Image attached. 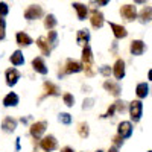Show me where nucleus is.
Here are the masks:
<instances>
[{
    "mask_svg": "<svg viewBox=\"0 0 152 152\" xmlns=\"http://www.w3.org/2000/svg\"><path fill=\"white\" fill-rule=\"evenodd\" d=\"M56 17L53 15V14H49V15H46V18H44V28L46 29H53L55 26H56Z\"/></svg>",
    "mask_w": 152,
    "mask_h": 152,
    "instance_id": "obj_26",
    "label": "nucleus"
},
{
    "mask_svg": "<svg viewBox=\"0 0 152 152\" xmlns=\"http://www.w3.org/2000/svg\"><path fill=\"white\" fill-rule=\"evenodd\" d=\"M5 76H6V84L9 87H14L18 82V79H20V72L17 69H8Z\"/></svg>",
    "mask_w": 152,
    "mask_h": 152,
    "instance_id": "obj_10",
    "label": "nucleus"
},
{
    "mask_svg": "<svg viewBox=\"0 0 152 152\" xmlns=\"http://www.w3.org/2000/svg\"><path fill=\"white\" fill-rule=\"evenodd\" d=\"M104 88L111 96H114V97H119L120 93H122V87H120V84L117 81H110V79L105 81L104 82Z\"/></svg>",
    "mask_w": 152,
    "mask_h": 152,
    "instance_id": "obj_5",
    "label": "nucleus"
},
{
    "mask_svg": "<svg viewBox=\"0 0 152 152\" xmlns=\"http://www.w3.org/2000/svg\"><path fill=\"white\" fill-rule=\"evenodd\" d=\"M93 102H94L93 99H85V100H84V105H82V108H84V110L91 108V107H93Z\"/></svg>",
    "mask_w": 152,
    "mask_h": 152,
    "instance_id": "obj_35",
    "label": "nucleus"
},
{
    "mask_svg": "<svg viewBox=\"0 0 152 152\" xmlns=\"http://www.w3.org/2000/svg\"><path fill=\"white\" fill-rule=\"evenodd\" d=\"M62 99H64V104H66L67 107H73V105H75V97H73V94L66 93L64 96H62Z\"/></svg>",
    "mask_w": 152,
    "mask_h": 152,
    "instance_id": "obj_30",
    "label": "nucleus"
},
{
    "mask_svg": "<svg viewBox=\"0 0 152 152\" xmlns=\"http://www.w3.org/2000/svg\"><path fill=\"white\" fill-rule=\"evenodd\" d=\"M3 105L5 107H17L18 105V96L15 93H9L3 99Z\"/></svg>",
    "mask_w": 152,
    "mask_h": 152,
    "instance_id": "obj_20",
    "label": "nucleus"
},
{
    "mask_svg": "<svg viewBox=\"0 0 152 152\" xmlns=\"http://www.w3.org/2000/svg\"><path fill=\"white\" fill-rule=\"evenodd\" d=\"M37 46L40 47V50H41V53L43 55H46V56H49L50 55V50H52V47L49 46V43H47V40L44 37H40L37 40Z\"/></svg>",
    "mask_w": 152,
    "mask_h": 152,
    "instance_id": "obj_17",
    "label": "nucleus"
},
{
    "mask_svg": "<svg viewBox=\"0 0 152 152\" xmlns=\"http://www.w3.org/2000/svg\"><path fill=\"white\" fill-rule=\"evenodd\" d=\"M114 113H116V107H114V104H113V105L108 108V111H107V114H105L104 117H113V114H114Z\"/></svg>",
    "mask_w": 152,
    "mask_h": 152,
    "instance_id": "obj_36",
    "label": "nucleus"
},
{
    "mask_svg": "<svg viewBox=\"0 0 152 152\" xmlns=\"http://www.w3.org/2000/svg\"><path fill=\"white\" fill-rule=\"evenodd\" d=\"M135 94H137V97L145 99V97L149 94V85H148L146 82L138 84V85H137V88H135Z\"/></svg>",
    "mask_w": 152,
    "mask_h": 152,
    "instance_id": "obj_21",
    "label": "nucleus"
},
{
    "mask_svg": "<svg viewBox=\"0 0 152 152\" xmlns=\"http://www.w3.org/2000/svg\"><path fill=\"white\" fill-rule=\"evenodd\" d=\"M73 8H75V11H76V14H78V18L79 20H85L87 18V14H88V8L85 6V5H82V3H73L72 5Z\"/></svg>",
    "mask_w": 152,
    "mask_h": 152,
    "instance_id": "obj_18",
    "label": "nucleus"
},
{
    "mask_svg": "<svg viewBox=\"0 0 152 152\" xmlns=\"http://www.w3.org/2000/svg\"><path fill=\"white\" fill-rule=\"evenodd\" d=\"M117 135H120L123 140L132 135V123L131 122H120L117 126Z\"/></svg>",
    "mask_w": 152,
    "mask_h": 152,
    "instance_id": "obj_6",
    "label": "nucleus"
},
{
    "mask_svg": "<svg viewBox=\"0 0 152 152\" xmlns=\"http://www.w3.org/2000/svg\"><path fill=\"white\" fill-rule=\"evenodd\" d=\"M9 12V8L5 2H0V17H6Z\"/></svg>",
    "mask_w": 152,
    "mask_h": 152,
    "instance_id": "obj_32",
    "label": "nucleus"
},
{
    "mask_svg": "<svg viewBox=\"0 0 152 152\" xmlns=\"http://www.w3.org/2000/svg\"><path fill=\"white\" fill-rule=\"evenodd\" d=\"M46 126H47L46 122H35V123H32V126H31V135L34 138H40L44 134V131H46Z\"/></svg>",
    "mask_w": 152,
    "mask_h": 152,
    "instance_id": "obj_9",
    "label": "nucleus"
},
{
    "mask_svg": "<svg viewBox=\"0 0 152 152\" xmlns=\"http://www.w3.org/2000/svg\"><path fill=\"white\" fill-rule=\"evenodd\" d=\"M78 132H79V135H81L82 138H87V137H88V134H90V129H88V125H87L85 122H81V123H79Z\"/></svg>",
    "mask_w": 152,
    "mask_h": 152,
    "instance_id": "obj_28",
    "label": "nucleus"
},
{
    "mask_svg": "<svg viewBox=\"0 0 152 152\" xmlns=\"http://www.w3.org/2000/svg\"><path fill=\"white\" fill-rule=\"evenodd\" d=\"M113 143H114V146H116V148H120L123 145V138L120 135H116V137L113 138Z\"/></svg>",
    "mask_w": 152,
    "mask_h": 152,
    "instance_id": "obj_34",
    "label": "nucleus"
},
{
    "mask_svg": "<svg viewBox=\"0 0 152 152\" xmlns=\"http://www.w3.org/2000/svg\"><path fill=\"white\" fill-rule=\"evenodd\" d=\"M96 3H97V5H100V6H104V5L110 3V0H96Z\"/></svg>",
    "mask_w": 152,
    "mask_h": 152,
    "instance_id": "obj_37",
    "label": "nucleus"
},
{
    "mask_svg": "<svg viewBox=\"0 0 152 152\" xmlns=\"http://www.w3.org/2000/svg\"><path fill=\"white\" fill-rule=\"evenodd\" d=\"M44 90H46V93L50 94V96H58L59 91H61L58 85H55L53 82H49V81L44 82Z\"/></svg>",
    "mask_w": 152,
    "mask_h": 152,
    "instance_id": "obj_23",
    "label": "nucleus"
},
{
    "mask_svg": "<svg viewBox=\"0 0 152 152\" xmlns=\"http://www.w3.org/2000/svg\"><path fill=\"white\" fill-rule=\"evenodd\" d=\"M17 43H18L20 46H31L34 41H32V38H31L28 34L18 32V34H17Z\"/></svg>",
    "mask_w": 152,
    "mask_h": 152,
    "instance_id": "obj_24",
    "label": "nucleus"
},
{
    "mask_svg": "<svg viewBox=\"0 0 152 152\" xmlns=\"http://www.w3.org/2000/svg\"><path fill=\"white\" fill-rule=\"evenodd\" d=\"M134 2H135L137 5H143V3H146V0H134Z\"/></svg>",
    "mask_w": 152,
    "mask_h": 152,
    "instance_id": "obj_41",
    "label": "nucleus"
},
{
    "mask_svg": "<svg viewBox=\"0 0 152 152\" xmlns=\"http://www.w3.org/2000/svg\"><path fill=\"white\" fill-rule=\"evenodd\" d=\"M9 59L12 62V66H21V64H24V55L21 53V50H15V52L11 55Z\"/></svg>",
    "mask_w": 152,
    "mask_h": 152,
    "instance_id": "obj_22",
    "label": "nucleus"
},
{
    "mask_svg": "<svg viewBox=\"0 0 152 152\" xmlns=\"http://www.w3.org/2000/svg\"><path fill=\"white\" fill-rule=\"evenodd\" d=\"M142 113H143V104L140 102V100H132V102L129 104V114H131V120L134 123L140 122Z\"/></svg>",
    "mask_w": 152,
    "mask_h": 152,
    "instance_id": "obj_2",
    "label": "nucleus"
},
{
    "mask_svg": "<svg viewBox=\"0 0 152 152\" xmlns=\"http://www.w3.org/2000/svg\"><path fill=\"white\" fill-rule=\"evenodd\" d=\"M151 18H152V9H151V6H145L140 12V21L142 23H149Z\"/></svg>",
    "mask_w": 152,
    "mask_h": 152,
    "instance_id": "obj_25",
    "label": "nucleus"
},
{
    "mask_svg": "<svg viewBox=\"0 0 152 152\" xmlns=\"http://www.w3.org/2000/svg\"><path fill=\"white\" fill-rule=\"evenodd\" d=\"M58 120H59L62 125H70V123H72V116H70V114H67V113H61L59 117H58Z\"/></svg>",
    "mask_w": 152,
    "mask_h": 152,
    "instance_id": "obj_29",
    "label": "nucleus"
},
{
    "mask_svg": "<svg viewBox=\"0 0 152 152\" xmlns=\"http://www.w3.org/2000/svg\"><path fill=\"white\" fill-rule=\"evenodd\" d=\"M149 152H151V151H149Z\"/></svg>",
    "mask_w": 152,
    "mask_h": 152,
    "instance_id": "obj_44",
    "label": "nucleus"
},
{
    "mask_svg": "<svg viewBox=\"0 0 152 152\" xmlns=\"http://www.w3.org/2000/svg\"><path fill=\"white\" fill-rule=\"evenodd\" d=\"M61 152H75V151H73L72 148H69V146H66V148H62V149H61Z\"/></svg>",
    "mask_w": 152,
    "mask_h": 152,
    "instance_id": "obj_39",
    "label": "nucleus"
},
{
    "mask_svg": "<svg viewBox=\"0 0 152 152\" xmlns=\"http://www.w3.org/2000/svg\"><path fill=\"white\" fill-rule=\"evenodd\" d=\"M108 152H119V149L116 148V146H113V148H110V151Z\"/></svg>",
    "mask_w": 152,
    "mask_h": 152,
    "instance_id": "obj_42",
    "label": "nucleus"
},
{
    "mask_svg": "<svg viewBox=\"0 0 152 152\" xmlns=\"http://www.w3.org/2000/svg\"><path fill=\"white\" fill-rule=\"evenodd\" d=\"M44 15V11L40 5H31L26 11H24V18L26 20H38Z\"/></svg>",
    "mask_w": 152,
    "mask_h": 152,
    "instance_id": "obj_3",
    "label": "nucleus"
},
{
    "mask_svg": "<svg viewBox=\"0 0 152 152\" xmlns=\"http://www.w3.org/2000/svg\"><path fill=\"white\" fill-rule=\"evenodd\" d=\"M76 41H78L79 44H87L88 41H90V31L88 29H81L78 31V35H76Z\"/></svg>",
    "mask_w": 152,
    "mask_h": 152,
    "instance_id": "obj_19",
    "label": "nucleus"
},
{
    "mask_svg": "<svg viewBox=\"0 0 152 152\" xmlns=\"http://www.w3.org/2000/svg\"><path fill=\"white\" fill-rule=\"evenodd\" d=\"M67 75H72V73H79L82 72V64L75 59H67L66 62V70H64Z\"/></svg>",
    "mask_w": 152,
    "mask_h": 152,
    "instance_id": "obj_11",
    "label": "nucleus"
},
{
    "mask_svg": "<svg viewBox=\"0 0 152 152\" xmlns=\"http://www.w3.org/2000/svg\"><path fill=\"white\" fill-rule=\"evenodd\" d=\"M110 28L113 29V34L117 40H122V38L128 37V31H126L123 26H120V24H117V23H110Z\"/></svg>",
    "mask_w": 152,
    "mask_h": 152,
    "instance_id": "obj_14",
    "label": "nucleus"
},
{
    "mask_svg": "<svg viewBox=\"0 0 152 152\" xmlns=\"http://www.w3.org/2000/svg\"><path fill=\"white\" fill-rule=\"evenodd\" d=\"M40 146H41L43 151H46V152H52V151H55V149L58 148V142H56V138H55L53 135H46L43 140H41Z\"/></svg>",
    "mask_w": 152,
    "mask_h": 152,
    "instance_id": "obj_7",
    "label": "nucleus"
},
{
    "mask_svg": "<svg viewBox=\"0 0 152 152\" xmlns=\"http://www.w3.org/2000/svg\"><path fill=\"white\" fill-rule=\"evenodd\" d=\"M5 26H6L5 18H2V17H0V29H5Z\"/></svg>",
    "mask_w": 152,
    "mask_h": 152,
    "instance_id": "obj_38",
    "label": "nucleus"
},
{
    "mask_svg": "<svg viewBox=\"0 0 152 152\" xmlns=\"http://www.w3.org/2000/svg\"><path fill=\"white\" fill-rule=\"evenodd\" d=\"M113 75L116 76V79H123L125 78V61L123 59L116 61L114 69H113Z\"/></svg>",
    "mask_w": 152,
    "mask_h": 152,
    "instance_id": "obj_15",
    "label": "nucleus"
},
{
    "mask_svg": "<svg viewBox=\"0 0 152 152\" xmlns=\"http://www.w3.org/2000/svg\"><path fill=\"white\" fill-rule=\"evenodd\" d=\"M82 69H85L87 76H94V70H93V52H91V47L88 44H84V49H82Z\"/></svg>",
    "mask_w": 152,
    "mask_h": 152,
    "instance_id": "obj_1",
    "label": "nucleus"
},
{
    "mask_svg": "<svg viewBox=\"0 0 152 152\" xmlns=\"http://www.w3.org/2000/svg\"><path fill=\"white\" fill-rule=\"evenodd\" d=\"M131 53L132 55H143L145 53V50H146V44L142 41V40H134L132 43H131Z\"/></svg>",
    "mask_w": 152,
    "mask_h": 152,
    "instance_id": "obj_13",
    "label": "nucleus"
},
{
    "mask_svg": "<svg viewBox=\"0 0 152 152\" xmlns=\"http://www.w3.org/2000/svg\"><path fill=\"white\" fill-rule=\"evenodd\" d=\"M5 38V29H0V40H3Z\"/></svg>",
    "mask_w": 152,
    "mask_h": 152,
    "instance_id": "obj_40",
    "label": "nucleus"
},
{
    "mask_svg": "<svg viewBox=\"0 0 152 152\" xmlns=\"http://www.w3.org/2000/svg\"><path fill=\"white\" fill-rule=\"evenodd\" d=\"M46 40H47V43H49L50 47H56V44H58V34H56L53 29H50Z\"/></svg>",
    "mask_w": 152,
    "mask_h": 152,
    "instance_id": "obj_27",
    "label": "nucleus"
},
{
    "mask_svg": "<svg viewBox=\"0 0 152 152\" xmlns=\"http://www.w3.org/2000/svg\"><path fill=\"white\" fill-rule=\"evenodd\" d=\"M90 21H91V26H93V28L100 29V28L104 26V23H105L104 14H102L100 11H97V9H93V11H91V18H90Z\"/></svg>",
    "mask_w": 152,
    "mask_h": 152,
    "instance_id": "obj_8",
    "label": "nucleus"
},
{
    "mask_svg": "<svg viewBox=\"0 0 152 152\" xmlns=\"http://www.w3.org/2000/svg\"><path fill=\"white\" fill-rule=\"evenodd\" d=\"M32 67H34V70L37 72V73H40V75H47V67H46V62H44V59L43 58H34L32 59Z\"/></svg>",
    "mask_w": 152,
    "mask_h": 152,
    "instance_id": "obj_12",
    "label": "nucleus"
},
{
    "mask_svg": "<svg viewBox=\"0 0 152 152\" xmlns=\"http://www.w3.org/2000/svg\"><path fill=\"white\" fill-rule=\"evenodd\" d=\"M114 107H116V111H119V113L126 111V104L123 102V100H117V102H114Z\"/></svg>",
    "mask_w": 152,
    "mask_h": 152,
    "instance_id": "obj_31",
    "label": "nucleus"
},
{
    "mask_svg": "<svg viewBox=\"0 0 152 152\" xmlns=\"http://www.w3.org/2000/svg\"><path fill=\"white\" fill-rule=\"evenodd\" d=\"M99 72L102 73L104 76H107V78H108V76L111 75V69H110V66H102V67L99 69Z\"/></svg>",
    "mask_w": 152,
    "mask_h": 152,
    "instance_id": "obj_33",
    "label": "nucleus"
},
{
    "mask_svg": "<svg viewBox=\"0 0 152 152\" xmlns=\"http://www.w3.org/2000/svg\"><path fill=\"white\" fill-rule=\"evenodd\" d=\"M96 152H104V151H96Z\"/></svg>",
    "mask_w": 152,
    "mask_h": 152,
    "instance_id": "obj_43",
    "label": "nucleus"
},
{
    "mask_svg": "<svg viewBox=\"0 0 152 152\" xmlns=\"http://www.w3.org/2000/svg\"><path fill=\"white\" fill-rule=\"evenodd\" d=\"M17 120L15 119H12V117H5L3 122H2V128L5 132H14L15 128H17Z\"/></svg>",
    "mask_w": 152,
    "mask_h": 152,
    "instance_id": "obj_16",
    "label": "nucleus"
},
{
    "mask_svg": "<svg viewBox=\"0 0 152 152\" xmlns=\"http://www.w3.org/2000/svg\"><path fill=\"white\" fill-rule=\"evenodd\" d=\"M120 15L126 20V21H132L137 18V9L134 5H123L120 8Z\"/></svg>",
    "mask_w": 152,
    "mask_h": 152,
    "instance_id": "obj_4",
    "label": "nucleus"
}]
</instances>
